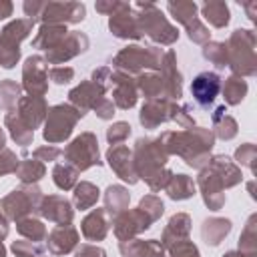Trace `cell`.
Returning a JSON list of instances; mask_svg holds the SVG:
<instances>
[{"instance_id": "cb8c5ba5", "label": "cell", "mask_w": 257, "mask_h": 257, "mask_svg": "<svg viewBox=\"0 0 257 257\" xmlns=\"http://www.w3.org/2000/svg\"><path fill=\"white\" fill-rule=\"evenodd\" d=\"M189 231H191V219H189V215L179 213V215L171 217L167 229L163 231V243H161L163 249L169 247V245H173V243L185 241L187 235H189Z\"/></svg>"}, {"instance_id": "ee69618b", "label": "cell", "mask_w": 257, "mask_h": 257, "mask_svg": "<svg viewBox=\"0 0 257 257\" xmlns=\"http://www.w3.org/2000/svg\"><path fill=\"white\" fill-rule=\"evenodd\" d=\"M139 209H141V211H143L151 221H157V219L163 215L165 205H163V201H161L157 195H147V197H143V199H141Z\"/></svg>"}, {"instance_id": "4fadbf2b", "label": "cell", "mask_w": 257, "mask_h": 257, "mask_svg": "<svg viewBox=\"0 0 257 257\" xmlns=\"http://www.w3.org/2000/svg\"><path fill=\"white\" fill-rule=\"evenodd\" d=\"M197 183L201 187V193H203V199H205L207 207L213 209V211H219L225 203V193H223L225 185L219 179V175L211 167H205V169H201V175H199Z\"/></svg>"}, {"instance_id": "3957f363", "label": "cell", "mask_w": 257, "mask_h": 257, "mask_svg": "<svg viewBox=\"0 0 257 257\" xmlns=\"http://www.w3.org/2000/svg\"><path fill=\"white\" fill-rule=\"evenodd\" d=\"M255 34L253 30H235L229 38L227 46V66H231V70L235 72V76L239 74L243 76H253L257 70V58H255Z\"/></svg>"}, {"instance_id": "9f6ffc18", "label": "cell", "mask_w": 257, "mask_h": 257, "mask_svg": "<svg viewBox=\"0 0 257 257\" xmlns=\"http://www.w3.org/2000/svg\"><path fill=\"white\" fill-rule=\"evenodd\" d=\"M12 10H14L12 2H8V0H0V20L8 18V16L12 14Z\"/></svg>"}, {"instance_id": "db71d44e", "label": "cell", "mask_w": 257, "mask_h": 257, "mask_svg": "<svg viewBox=\"0 0 257 257\" xmlns=\"http://www.w3.org/2000/svg\"><path fill=\"white\" fill-rule=\"evenodd\" d=\"M76 257H106V253L100 247H92V245H82L76 251Z\"/></svg>"}, {"instance_id": "7402d4cb", "label": "cell", "mask_w": 257, "mask_h": 257, "mask_svg": "<svg viewBox=\"0 0 257 257\" xmlns=\"http://www.w3.org/2000/svg\"><path fill=\"white\" fill-rule=\"evenodd\" d=\"M102 94H104L102 86H98L92 80H84L76 88L70 90L68 98H70V104H74V108H78L84 114L88 108H94V104L102 98Z\"/></svg>"}, {"instance_id": "2e32d148", "label": "cell", "mask_w": 257, "mask_h": 257, "mask_svg": "<svg viewBox=\"0 0 257 257\" xmlns=\"http://www.w3.org/2000/svg\"><path fill=\"white\" fill-rule=\"evenodd\" d=\"M221 90V78L217 72H201L195 76L193 84H191V92L195 96V100L203 106V108H209L213 106L217 94Z\"/></svg>"}, {"instance_id": "ba28073f", "label": "cell", "mask_w": 257, "mask_h": 257, "mask_svg": "<svg viewBox=\"0 0 257 257\" xmlns=\"http://www.w3.org/2000/svg\"><path fill=\"white\" fill-rule=\"evenodd\" d=\"M64 159L70 167H74L76 171H86L94 165H100L98 159V143L96 137L92 133H82L80 137H76L66 149H64Z\"/></svg>"}, {"instance_id": "52a82bcc", "label": "cell", "mask_w": 257, "mask_h": 257, "mask_svg": "<svg viewBox=\"0 0 257 257\" xmlns=\"http://www.w3.org/2000/svg\"><path fill=\"white\" fill-rule=\"evenodd\" d=\"M40 203H42L40 189L32 187V185H22L20 189L12 191L8 197H4L0 201V209L6 213V217L20 221V219L28 217L30 213L38 211Z\"/></svg>"}, {"instance_id": "74e56055", "label": "cell", "mask_w": 257, "mask_h": 257, "mask_svg": "<svg viewBox=\"0 0 257 257\" xmlns=\"http://www.w3.org/2000/svg\"><path fill=\"white\" fill-rule=\"evenodd\" d=\"M247 92V82L241 76H231L223 84V96L227 104H239Z\"/></svg>"}, {"instance_id": "681fc988", "label": "cell", "mask_w": 257, "mask_h": 257, "mask_svg": "<svg viewBox=\"0 0 257 257\" xmlns=\"http://www.w3.org/2000/svg\"><path fill=\"white\" fill-rule=\"evenodd\" d=\"M48 76H50V80H54L56 84H66V82H70V80L74 78V70H72L70 66H52V68L48 70Z\"/></svg>"}, {"instance_id": "b9f144b4", "label": "cell", "mask_w": 257, "mask_h": 257, "mask_svg": "<svg viewBox=\"0 0 257 257\" xmlns=\"http://www.w3.org/2000/svg\"><path fill=\"white\" fill-rule=\"evenodd\" d=\"M20 100V84H16L14 80H2L0 82V108L4 110H12L16 106V102Z\"/></svg>"}, {"instance_id": "1f68e13d", "label": "cell", "mask_w": 257, "mask_h": 257, "mask_svg": "<svg viewBox=\"0 0 257 257\" xmlns=\"http://www.w3.org/2000/svg\"><path fill=\"white\" fill-rule=\"evenodd\" d=\"M4 124L10 128V135H12V139H14L18 145L28 147V145L32 143V139H34V131H30V128L18 118L16 110H10V112L4 116Z\"/></svg>"}, {"instance_id": "6da1fadb", "label": "cell", "mask_w": 257, "mask_h": 257, "mask_svg": "<svg viewBox=\"0 0 257 257\" xmlns=\"http://www.w3.org/2000/svg\"><path fill=\"white\" fill-rule=\"evenodd\" d=\"M163 149L173 155H179L185 159L187 165L195 169H203L209 163V153L213 149V135L205 128H189L183 133L167 131L159 139Z\"/></svg>"}, {"instance_id": "f5cc1de1", "label": "cell", "mask_w": 257, "mask_h": 257, "mask_svg": "<svg viewBox=\"0 0 257 257\" xmlns=\"http://www.w3.org/2000/svg\"><path fill=\"white\" fill-rule=\"evenodd\" d=\"M94 110H96V114H98L100 118H112V114H114V104H112V100H108L106 96H102V98L94 104Z\"/></svg>"}, {"instance_id": "8992f818", "label": "cell", "mask_w": 257, "mask_h": 257, "mask_svg": "<svg viewBox=\"0 0 257 257\" xmlns=\"http://www.w3.org/2000/svg\"><path fill=\"white\" fill-rule=\"evenodd\" d=\"M84 114L74 108L72 104H56L48 110L46 122H44V139L48 143H62L70 137L74 124Z\"/></svg>"}, {"instance_id": "680465c9", "label": "cell", "mask_w": 257, "mask_h": 257, "mask_svg": "<svg viewBox=\"0 0 257 257\" xmlns=\"http://www.w3.org/2000/svg\"><path fill=\"white\" fill-rule=\"evenodd\" d=\"M223 257H247V255H245V253H241V251H239V253H237V251H229V253H225Z\"/></svg>"}, {"instance_id": "bcb514c9", "label": "cell", "mask_w": 257, "mask_h": 257, "mask_svg": "<svg viewBox=\"0 0 257 257\" xmlns=\"http://www.w3.org/2000/svg\"><path fill=\"white\" fill-rule=\"evenodd\" d=\"M167 249H169V257H199L197 247L193 243H189L187 239L179 241V243H173Z\"/></svg>"}, {"instance_id": "ac0fdd59", "label": "cell", "mask_w": 257, "mask_h": 257, "mask_svg": "<svg viewBox=\"0 0 257 257\" xmlns=\"http://www.w3.org/2000/svg\"><path fill=\"white\" fill-rule=\"evenodd\" d=\"M108 28L114 36L118 38H141V28H139V22H137V16L133 12V6L131 4H124L110 16L108 20Z\"/></svg>"}, {"instance_id": "7a4b0ae2", "label": "cell", "mask_w": 257, "mask_h": 257, "mask_svg": "<svg viewBox=\"0 0 257 257\" xmlns=\"http://www.w3.org/2000/svg\"><path fill=\"white\" fill-rule=\"evenodd\" d=\"M135 169L141 179L149 183L153 191L165 189L173 173L165 167L167 165V151L163 149L161 141L157 139H139L135 147Z\"/></svg>"}, {"instance_id": "ab89813d", "label": "cell", "mask_w": 257, "mask_h": 257, "mask_svg": "<svg viewBox=\"0 0 257 257\" xmlns=\"http://www.w3.org/2000/svg\"><path fill=\"white\" fill-rule=\"evenodd\" d=\"M255 217H251L239 237V251L245 253L247 257H255L257 251V225H255Z\"/></svg>"}, {"instance_id": "f546056e", "label": "cell", "mask_w": 257, "mask_h": 257, "mask_svg": "<svg viewBox=\"0 0 257 257\" xmlns=\"http://www.w3.org/2000/svg\"><path fill=\"white\" fill-rule=\"evenodd\" d=\"M231 231V221L229 219H219V217H213V219H207L203 223V229H201V235L205 239V243L209 245H219L221 239Z\"/></svg>"}, {"instance_id": "4dcf8cb0", "label": "cell", "mask_w": 257, "mask_h": 257, "mask_svg": "<svg viewBox=\"0 0 257 257\" xmlns=\"http://www.w3.org/2000/svg\"><path fill=\"white\" fill-rule=\"evenodd\" d=\"M165 189H167L169 197L175 201H183V199H189L195 195V183L187 175H173Z\"/></svg>"}, {"instance_id": "f1b7e54d", "label": "cell", "mask_w": 257, "mask_h": 257, "mask_svg": "<svg viewBox=\"0 0 257 257\" xmlns=\"http://www.w3.org/2000/svg\"><path fill=\"white\" fill-rule=\"evenodd\" d=\"M207 167H211V169L219 175V179L223 181L225 187H233V185H237V183L241 181V171H239L225 155H217V157L209 159Z\"/></svg>"}, {"instance_id": "d4e9b609", "label": "cell", "mask_w": 257, "mask_h": 257, "mask_svg": "<svg viewBox=\"0 0 257 257\" xmlns=\"http://www.w3.org/2000/svg\"><path fill=\"white\" fill-rule=\"evenodd\" d=\"M106 213L104 209H94L92 213H88L82 221V235L88 241H102L106 237L108 231V223H106Z\"/></svg>"}, {"instance_id": "7bdbcfd3", "label": "cell", "mask_w": 257, "mask_h": 257, "mask_svg": "<svg viewBox=\"0 0 257 257\" xmlns=\"http://www.w3.org/2000/svg\"><path fill=\"white\" fill-rule=\"evenodd\" d=\"M203 56L207 60H211L217 68H225L227 66V46L225 42H207L203 48Z\"/></svg>"}, {"instance_id": "8fae6325", "label": "cell", "mask_w": 257, "mask_h": 257, "mask_svg": "<svg viewBox=\"0 0 257 257\" xmlns=\"http://www.w3.org/2000/svg\"><path fill=\"white\" fill-rule=\"evenodd\" d=\"M22 80H24V88L28 90L30 96H44V92L48 90L46 60L40 56L26 58L24 68H22Z\"/></svg>"}, {"instance_id": "7c38bea8", "label": "cell", "mask_w": 257, "mask_h": 257, "mask_svg": "<svg viewBox=\"0 0 257 257\" xmlns=\"http://www.w3.org/2000/svg\"><path fill=\"white\" fill-rule=\"evenodd\" d=\"M86 48H88L86 34H82V32H68L52 50L46 52V60L52 62V64H58V62L74 58L76 54L84 52Z\"/></svg>"}, {"instance_id": "44dd1931", "label": "cell", "mask_w": 257, "mask_h": 257, "mask_svg": "<svg viewBox=\"0 0 257 257\" xmlns=\"http://www.w3.org/2000/svg\"><path fill=\"white\" fill-rule=\"evenodd\" d=\"M110 84H114V92H112V104H116L118 108H131L137 102V82L124 74V72H114L110 76Z\"/></svg>"}, {"instance_id": "9c48e42d", "label": "cell", "mask_w": 257, "mask_h": 257, "mask_svg": "<svg viewBox=\"0 0 257 257\" xmlns=\"http://www.w3.org/2000/svg\"><path fill=\"white\" fill-rule=\"evenodd\" d=\"M167 8L173 14V18L187 28L189 38L193 42L203 44V42L209 40V30L197 18V4L195 2H169Z\"/></svg>"}, {"instance_id": "8d00e7d4", "label": "cell", "mask_w": 257, "mask_h": 257, "mask_svg": "<svg viewBox=\"0 0 257 257\" xmlns=\"http://www.w3.org/2000/svg\"><path fill=\"white\" fill-rule=\"evenodd\" d=\"M16 229H18V233H20L22 237H26L28 241H36V243H40V241L46 237V227H44L40 221L32 219V217H24V219H20V221L16 223Z\"/></svg>"}, {"instance_id": "83f0119b", "label": "cell", "mask_w": 257, "mask_h": 257, "mask_svg": "<svg viewBox=\"0 0 257 257\" xmlns=\"http://www.w3.org/2000/svg\"><path fill=\"white\" fill-rule=\"evenodd\" d=\"M131 201V195L124 187L120 185H110L104 193V213H108L112 219L118 217L122 211H126Z\"/></svg>"}, {"instance_id": "11a10c76", "label": "cell", "mask_w": 257, "mask_h": 257, "mask_svg": "<svg viewBox=\"0 0 257 257\" xmlns=\"http://www.w3.org/2000/svg\"><path fill=\"white\" fill-rule=\"evenodd\" d=\"M120 6H122V2H96V10L102 14H108V16H112Z\"/></svg>"}, {"instance_id": "5b68a950", "label": "cell", "mask_w": 257, "mask_h": 257, "mask_svg": "<svg viewBox=\"0 0 257 257\" xmlns=\"http://www.w3.org/2000/svg\"><path fill=\"white\" fill-rule=\"evenodd\" d=\"M161 48L155 46H126L114 56V68L124 74L139 72L143 68H161L163 62Z\"/></svg>"}, {"instance_id": "5bb4252c", "label": "cell", "mask_w": 257, "mask_h": 257, "mask_svg": "<svg viewBox=\"0 0 257 257\" xmlns=\"http://www.w3.org/2000/svg\"><path fill=\"white\" fill-rule=\"evenodd\" d=\"M151 223H153V221H151L141 209L122 211L118 217H114V235H116L120 241H131L135 235H139L141 231L149 229Z\"/></svg>"}, {"instance_id": "6f0895ef", "label": "cell", "mask_w": 257, "mask_h": 257, "mask_svg": "<svg viewBox=\"0 0 257 257\" xmlns=\"http://www.w3.org/2000/svg\"><path fill=\"white\" fill-rule=\"evenodd\" d=\"M6 235H8V223H6V219L0 213V239H4Z\"/></svg>"}, {"instance_id": "30bf717a", "label": "cell", "mask_w": 257, "mask_h": 257, "mask_svg": "<svg viewBox=\"0 0 257 257\" xmlns=\"http://www.w3.org/2000/svg\"><path fill=\"white\" fill-rule=\"evenodd\" d=\"M86 8L80 2H44L38 20L42 24H76L84 18Z\"/></svg>"}, {"instance_id": "816d5d0a", "label": "cell", "mask_w": 257, "mask_h": 257, "mask_svg": "<svg viewBox=\"0 0 257 257\" xmlns=\"http://www.w3.org/2000/svg\"><path fill=\"white\" fill-rule=\"evenodd\" d=\"M60 155H62V151L56 149V147H40V149L34 151V159L40 161V163L42 161H56Z\"/></svg>"}, {"instance_id": "277c9868", "label": "cell", "mask_w": 257, "mask_h": 257, "mask_svg": "<svg viewBox=\"0 0 257 257\" xmlns=\"http://www.w3.org/2000/svg\"><path fill=\"white\" fill-rule=\"evenodd\" d=\"M135 16L141 28V34H147L151 40L161 44H173L179 38V32L175 26L169 24V20L161 14V10L155 4H135Z\"/></svg>"}, {"instance_id": "f6af8a7d", "label": "cell", "mask_w": 257, "mask_h": 257, "mask_svg": "<svg viewBox=\"0 0 257 257\" xmlns=\"http://www.w3.org/2000/svg\"><path fill=\"white\" fill-rule=\"evenodd\" d=\"M12 251L18 257H40L42 251H44V245L36 243V241H14Z\"/></svg>"}, {"instance_id": "484cf974", "label": "cell", "mask_w": 257, "mask_h": 257, "mask_svg": "<svg viewBox=\"0 0 257 257\" xmlns=\"http://www.w3.org/2000/svg\"><path fill=\"white\" fill-rule=\"evenodd\" d=\"M68 34V30H66V26H62V24H42L40 26V30H38V34L34 36V40H32V44H34V48H40V50H52L64 36Z\"/></svg>"}, {"instance_id": "e575fe53", "label": "cell", "mask_w": 257, "mask_h": 257, "mask_svg": "<svg viewBox=\"0 0 257 257\" xmlns=\"http://www.w3.org/2000/svg\"><path fill=\"white\" fill-rule=\"evenodd\" d=\"M203 16L215 28H223L231 20V14H229V8L225 2H205L203 4Z\"/></svg>"}, {"instance_id": "f907efd6", "label": "cell", "mask_w": 257, "mask_h": 257, "mask_svg": "<svg viewBox=\"0 0 257 257\" xmlns=\"http://www.w3.org/2000/svg\"><path fill=\"white\" fill-rule=\"evenodd\" d=\"M235 159H237L243 167L253 169V161H255V147H253L251 143L241 145V147L237 149V153H235Z\"/></svg>"}, {"instance_id": "7dc6e473", "label": "cell", "mask_w": 257, "mask_h": 257, "mask_svg": "<svg viewBox=\"0 0 257 257\" xmlns=\"http://www.w3.org/2000/svg\"><path fill=\"white\" fill-rule=\"evenodd\" d=\"M128 135H131V124L128 122H114L106 131V139H108L110 145H120Z\"/></svg>"}, {"instance_id": "94428289", "label": "cell", "mask_w": 257, "mask_h": 257, "mask_svg": "<svg viewBox=\"0 0 257 257\" xmlns=\"http://www.w3.org/2000/svg\"><path fill=\"white\" fill-rule=\"evenodd\" d=\"M0 257H6V251H4V247H2V241H0Z\"/></svg>"}, {"instance_id": "d6a6232c", "label": "cell", "mask_w": 257, "mask_h": 257, "mask_svg": "<svg viewBox=\"0 0 257 257\" xmlns=\"http://www.w3.org/2000/svg\"><path fill=\"white\" fill-rule=\"evenodd\" d=\"M34 22L30 18H18V20H12L10 24H6L0 32V38L2 40H8V42H14V44H20L32 30Z\"/></svg>"}, {"instance_id": "e0dca14e", "label": "cell", "mask_w": 257, "mask_h": 257, "mask_svg": "<svg viewBox=\"0 0 257 257\" xmlns=\"http://www.w3.org/2000/svg\"><path fill=\"white\" fill-rule=\"evenodd\" d=\"M106 159H108V165L110 169L126 183L135 185L139 181V175H137V169H135V161H133V153L124 147V145H112L106 153Z\"/></svg>"}, {"instance_id": "9a60e30c", "label": "cell", "mask_w": 257, "mask_h": 257, "mask_svg": "<svg viewBox=\"0 0 257 257\" xmlns=\"http://www.w3.org/2000/svg\"><path fill=\"white\" fill-rule=\"evenodd\" d=\"M179 106L167 98H155V100H149L143 108H141V124L147 126V128H155L159 126L161 122L165 120H175V114H177Z\"/></svg>"}, {"instance_id": "836d02e7", "label": "cell", "mask_w": 257, "mask_h": 257, "mask_svg": "<svg viewBox=\"0 0 257 257\" xmlns=\"http://www.w3.org/2000/svg\"><path fill=\"white\" fill-rule=\"evenodd\" d=\"M213 126H215V135L219 139H233L237 135V122L233 116L227 114V108L225 106H219L215 112H213Z\"/></svg>"}, {"instance_id": "603a6c76", "label": "cell", "mask_w": 257, "mask_h": 257, "mask_svg": "<svg viewBox=\"0 0 257 257\" xmlns=\"http://www.w3.org/2000/svg\"><path fill=\"white\" fill-rule=\"evenodd\" d=\"M78 243V233L70 225H58L54 231L48 235V249L52 255H64L74 249Z\"/></svg>"}, {"instance_id": "d590c367", "label": "cell", "mask_w": 257, "mask_h": 257, "mask_svg": "<svg viewBox=\"0 0 257 257\" xmlns=\"http://www.w3.org/2000/svg\"><path fill=\"white\" fill-rule=\"evenodd\" d=\"M98 189L92 183H80L74 187V205L76 209H90L98 201Z\"/></svg>"}, {"instance_id": "f35d334b", "label": "cell", "mask_w": 257, "mask_h": 257, "mask_svg": "<svg viewBox=\"0 0 257 257\" xmlns=\"http://www.w3.org/2000/svg\"><path fill=\"white\" fill-rule=\"evenodd\" d=\"M16 175L18 179L24 183V185H32L36 181H40L44 177V165L40 161H24V163H18V169H16Z\"/></svg>"}, {"instance_id": "c3c4849f", "label": "cell", "mask_w": 257, "mask_h": 257, "mask_svg": "<svg viewBox=\"0 0 257 257\" xmlns=\"http://www.w3.org/2000/svg\"><path fill=\"white\" fill-rule=\"evenodd\" d=\"M18 169V159L10 149H0V177L8 173H16Z\"/></svg>"}, {"instance_id": "60d3db41", "label": "cell", "mask_w": 257, "mask_h": 257, "mask_svg": "<svg viewBox=\"0 0 257 257\" xmlns=\"http://www.w3.org/2000/svg\"><path fill=\"white\" fill-rule=\"evenodd\" d=\"M76 175H78V171H76L74 167H70L68 163H64V165L58 163V165L54 167V171H52L54 183H56V187L62 189V191H68V189L76 187Z\"/></svg>"}, {"instance_id": "ffe728a7", "label": "cell", "mask_w": 257, "mask_h": 257, "mask_svg": "<svg viewBox=\"0 0 257 257\" xmlns=\"http://www.w3.org/2000/svg\"><path fill=\"white\" fill-rule=\"evenodd\" d=\"M16 114H18V118L30 131H34L42 122V118L48 114V106H46V102H44L42 96H24V98L18 100Z\"/></svg>"}, {"instance_id": "d6986e66", "label": "cell", "mask_w": 257, "mask_h": 257, "mask_svg": "<svg viewBox=\"0 0 257 257\" xmlns=\"http://www.w3.org/2000/svg\"><path fill=\"white\" fill-rule=\"evenodd\" d=\"M48 221L56 223V225H70L72 217H74V211L70 207V203L60 197V195H48V197H42V203H40V209H38Z\"/></svg>"}, {"instance_id": "91938a15", "label": "cell", "mask_w": 257, "mask_h": 257, "mask_svg": "<svg viewBox=\"0 0 257 257\" xmlns=\"http://www.w3.org/2000/svg\"><path fill=\"white\" fill-rule=\"evenodd\" d=\"M4 143H6V135H4V131L0 128V149H4Z\"/></svg>"}, {"instance_id": "4316f807", "label": "cell", "mask_w": 257, "mask_h": 257, "mask_svg": "<svg viewBox=\"0 0 257 257\" xmlns=\"http://www.w3.org/2000/svg\"><path fill=\"white\" fill-rule=\"evenodd\" d=\"M120 253L124 257H163V245L155 239L151 241H122Z\"/></svg>"}]
</instances>
